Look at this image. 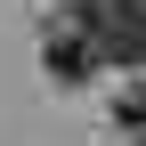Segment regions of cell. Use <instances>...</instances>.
I'll return each instance as SVG.
<instances>
[{
  "label": "cell",
  "mask_w": 146,
  "mask_h": 146,
  "mask_svg": "<svg viewBox=\"0 0 146 146\" xmlns=\"http://www.w3.org/2000/svg\"><path fill=\"white\" fill-rule=\"evenodd\" d=\"M81 25L106 65H146V0H89Z\"/></svg>",
  "instance_id": "6da1fadb"
},
{
  "label": "cell",
  "mask_w": 146,
  "mask_h": 146,
  "mask_svg": "<svg viewBox=\"0 0 146 146\" xmlns=\"http://www.w3.org/2000/svg\"><path fill=\"white\" fill-rule=\"evenodd\" d=\"M41 65L73 89V81H89L106 57H98V41H89V25H81V16H57V25H49V41H41Z\"/></svg>",
  "instance_id": "7a4b0ae2"
},
{
  "label": "cell",
  "mask_w": 146,
  "mask_h": 146,
  "mask_svg": "<svg viewBox=\"0 0 146 146\" xmlns=\"http://www.w3.org/2000/svg\"><path fill=\"white\" fill-rule=\"evenodd\" d=\"M114 130H130V138H146V81H130L114 98Z\"/></svg>",
  "instance_id": "3957f363"
},
{
  "label": "cell",
  "mask_w": 146,
  "mask_h": 146,
  "mask_svg": "<svg viewBox=\"0 0 146 146\" xmlns=\"http://www.w3.org/2000/svg\"><path fill=\"white\" fill-rule=\"evenodd\" d=\"M138 146H146V138H138Z\"/></svg>",
  "instance_id": "277c9868"
}]
</instances>
